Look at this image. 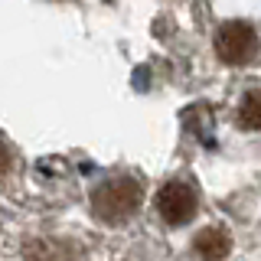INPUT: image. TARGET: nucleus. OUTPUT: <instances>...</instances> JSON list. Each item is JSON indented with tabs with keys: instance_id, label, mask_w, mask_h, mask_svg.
Masks as SVG:
<instances>
[{
	"instance_id": "obj_1",
	"label": "nucleus",
	"mask_w": 261,
	"mask_h": 261,
	"mask_svg": "<svg viewBox=\"0 0 261 261\" xmlns=\"http://www.w3.org/2000/svg\"><path fill=\"white\" fill-rule=\"evenodd\" d=\"M141 183L130 176H114L105 179L101 186L92 193V212L101 222H124L141 209Z\"/></svg>"
},
{
	"instance_id": "obj_6",
	"label": "nucleus",
	"mask_w": 261,
	"mask_h": 261,
	"mask_svg": "<svg viewBox=\"0 0 261 261\" xmlns=\"http://www.w3.org/2000/svg\"><path fill=\"white\" fill-rule=\"evenodd\" d=\"M10 163H13V157H10V147H7V141H0V176L10 170Z\"/></svg>"
},
{
	"instance_id": "obj_3",
	"label": "nucleus",
	"mask_w": 261,
	"mask_h": 261,
	"mask_svg": "<svg viewBox=\"0 0 261 261\" xmlns=\"http://www.w3.org/2000/svg\"><path fill=\"white\" fill-rule=\"evenodd\" d=\"M157 212L167 225H183L196 216V193L186 183H167L157 193Z\"/></svg>"
},
{
	"instance_id": "obj_5",
	"label": "nucleus",
	"mask_w": 261,
	"mask_h": 261,
	"mask_svg": "<svg viewBox=\"0 0 261 261\" xmlns=\"http://www.w3.org/2000/svg\"><path fill=\"white\" fill-rule=\"evenodd\" d=\"M239 124L248 127V130H258L261 127V92H248L239 108Z\"/></svg>"
},
{
	"instance_id": "obj_4",
	"label": "nucleus",
	"mask_w": 261,
	"mask_h": 261,
	"mask_svg": "<svg viewBox=\"0 0 261 261\" xmlns=\"http://www.w3.org/2000/svg\"><path fill=\"white\" fill-rule=\"evenodd\" d=\"M193 248L199 251V258H206V261H219V258H225V255H228V248H232V239H228L225 228H202V232L196 235Z\"/></svg>"
},
{
	"instance_id": "obj_2",
	"label": "nucleus",
	"mask_w": 261,
	"mask_h": 261,
	"mask_svg": "<svg viewBox=\"0 0 261 261\" xmlns=\"http://www.w3.org/2000/svg\"><path fill=\"white\" fill-rule=\"evenodd\" d=\"M216 53H219V59L228 62V65H245L258 53L255 30H251L248 23H242V20L225 23V27L216 33Z\"/></svg>"
}]
</instances>
